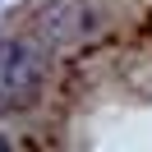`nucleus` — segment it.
Returning <instances> with one entry per match:
<instances>
[{
  "label": "nucleus",
  "mask_w": 152,
  "mask_h": 152,
  "mask_svg": "<svg viewBox=\"0 0 152 152\" xmlns=\"http://www.w3.org/2000/svg\"><path fill=\"white\" fill-rule=\"evenodd\" d=\"M42 51L23 37H0V111L32 102L42 88Z\"/></svg>",
  "instance_id": "nucleus-1"
},
{
  "label": "nucleus",
  "mask_w": 152,
  "mask_h": 152,
  "mask_svg": "<svg viewBox=\"0 0 152 152\" xmlns=\"http://www.w3.org/2000/svg\"><path fill=\"white\" fill-rule=\"evenodd\" d=\"M0 148H5V143H0Z\"/></svg>",
  "instance_id": "nucleus-3"
},
{
  "label": "nucleus",
  "mask_w": 152,
  "mask_h": 152,
  "mask_svg": "<svg viewBox=\"0 0 152 152\" xmlns=\"http://www.w3.org/2000/svg\"><path fill=\"white\" fill-rule=\"evenodd\" d=\"M88 23H92V14L83 10V5H74V0H60V5H51L46 14H42L37 32L51 42V46H60V42H74L88 32Z\"/></svg>",
  "instance_id": "nucleus-2"
}]
</instances>
